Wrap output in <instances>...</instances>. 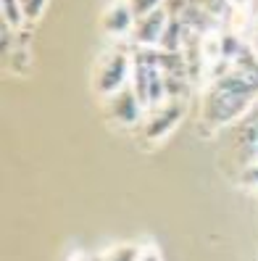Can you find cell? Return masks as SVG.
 Masks as SVG:
<instances>
[{
    "instance_id": "1",
    "label": "cell",
    "mask_w": 258,
    "mask_h": 261,
    "mask_svg": "<svg viewBox=\"0 0 258 261\" xmlns=\"http://www.w3.org/2000/svg\"><path fill=\"white\" fill-rule=\"evenodd\" d=\"M258 100V61L235 64L224 69L208 82L203 90L200 121L208 129H221L235 124L248 114V109Z\"/></svg>"
},
{
    "instance_id": "2",
    "label": "cell",
    "mask_w": 258,
    "mask_h": 261,
    "mask_svg": "<svg viewBox=\"0 0 258 261\" xmlns=\"http://www.w3.org/2000/svg\"><path fill=\"white\" fill-rule=\"evenodd\" d=\"M132 87L137 93L142 109H156L166 98H169V74H166L161 56L150 53L148 48H140V53H134L132 64Z\"/></svg>"
},
{
    "instance_id": "3",
    "label": "cell",
    "mask_w": 258,
    "mask_h": 261,
    "mask_svg": "<svg viewBox=\"0 0 258 261\" xmlns=\"http://www.w3.org/2000/svg\"><path fill=\"white\" fill-rule=\"evenodd\" d=\"M132 64L134 56H129L124 48L105 50L93 69V90L98 98H108L119 93L124 85L132 82Z\"/></svg>"
},
{
    "instance_id": "4",
    "label": "cell",
    "mask_w": 258,
    "mask_h": 261,
    "mask_svg": "<svg viewBox=\"0 0 258 261\" xmlns=\"http://www.w3.org/2000/svg\"><path fill=\"white\" fill-rule=\"evenodd\" d=\"M185 111H187V109H185V103H182L179 98H174V100H163L161 106H156L153 114H150V116L142 121V127H140L142 140L150 143V145L161 143L163 137H169V135L174 132V127L182 121Z\"/></svg>"
},
{
    "instance_id": "5",
    "label": "cell",
    "mask_w": 258,
    "mask_h": 261,
    "mask_svg": "<svg viewBox=\"0 0 258 261\" xmlns=\"http://www.w3.org/2000/svg\"><path fill=\"white\" fill-rule=\"evenodd\" d=\"M103 109H105V119L111 121V124H119V127H134L140 124V116H142V103L134 93L132 82L124 85L119 90V93L103 98Z\"/></svg>"
},
{
    "instance_id": "6",
    "label": "cell",
    "mask_w": 258,
    "mask_h": 261,
    "mask_svg": "<svg viewBox=\"0 0 258 261\" xmlns=\"http://www.w3.org/2000/svg\"><path fill=\"white\" fill-rule=\"evenodd\" d=\"M169 21H171V13L161 6L158 11H153V13H148V16L134 21V29H132L129 40L137 45V48H153V45H161Z\"/></svg>"
},
{
    "instance_id": "7",
    "label": "cell",
    "mask_w": 258,
    "mask_h": 261,
    "mask_svg": "<svg viewBox=\"0 0 258 261\" xmlns=\"http://www.w3.org/2000/svg\"><path fill=\"white\" fill-rule=\"evenodd\" d=\"M134 21H137V19H134V13L129 8V0H113V3L103 11V16H100L103 32L111 35V37H127V35H132Z\"/></svg>"
},
{
    "instance_id": "8",
    "label": "cell",
    "mask_w": 258,
    "mask_h": 261,
    "mask_svg": "<svg viewBox=\"0 0 258 261\" xmlns=\"http://www.w3.org/2000/svg\"><path fill=\"white\" fill-rule=\"evenodd\" d=\"M140 256V248L132 243H121V245H113V248H108L105 253L95 256L93 261H137Z\"/></svg>"
},
{
    "instance_id": "9",
    "label": "cell",
    "mask_w": 258,
    "mask_h": 261,
    "mask_svg": "<svg viewBox=\"0 0 258 261\" xmlns=\"http://www.w3.org/2000/svg\"><path fill=\"white\" fill-rule=\"evenodd\" d=\"M0 19L11 24L13 29H19L26 21L24 11H21V0H0Z\"/></svg>"
},
{
    "instance_id": "10",
    "label": "cell",
    "mask_w": 258,
    "mask_h": 261,
    "mask_svg": "<svg viewBox=\"0 0 258 261\" xmlns=\"http://www.w3.org/2000/svg\"><path fill=\"white\" fill-rule=\"evenodd\" d=\"M163 6V0H129V8L134 13V19H142L148 13H153Z\"/></svg>"
},
{
    "instance_id": "11",
    "label": "cell",
    "mask_w": 258,
    "mask_h": 261,
    "mask_svg": "<svg viewBox=\"0 0 258 261\" xmlns=\"http://www.w3.org/2000/svg\"><path fill=\"white\" fill-rule=\"evenodd\" d=\"M45 6H48V0H21L24 19H26V21H37V19L42 16Z\"/></svg>"
},
{
    "instance_id": "12",
    "label": "cell",
    "mask_w": 258,
    "mask_h": 261,
    "mask_svg": "<svg viewBox=\"0 0 258 261\" xmlns=\"http://www.w3.org/2000/svg\"><path fill=\"white\" fill-rule=\"evenodd\" d=\"M240 182H242V185H248V188H255V190H258V159L242 166V177H240Z\"/></svg>"
},
{
    "instance_id": "13",
    "label": "cell",
    "mask_w": 258,
    "mask_h": 261,
    "mask_svg": "<svg viewBox=\"0 0 258 261\" xmlns=\"http://www.w3.org/2000/svg\"><path fill=\"white\" fill-rule=\"evenodd\" d=\"M137 261H163V253L156 248L153 243H150V245H142V248H140V256H137Z\"/></svg>"
},
{
    "instance_id": "14",
    "label": "cell",
    "mask_w": 258,
    "mask_h": 261,
    "mask_svg": "<svg viewBox=\"0 0 258 261\" xmlns=\"http://www.w3.org/2000/svg\"><path fill=\"white\" fill-rule=\"evenodd\" d=\"M248 53L258 61V19L250 24V32H248Z\"/></svg>"
},
{
    "instance_id": "15",
    "label": "cell",
    "mask_w": 258,
    "mask_h": 261,
    "mask_svg": "<svg viewBox=\"0 0 258 261\" xmlns=\"http://www.w3.org/2000/svg\"><path fill=\"white\" fill-rule=\"evenodd\" d=\"M69 261H93V258H90V256H84L82 251H77V253H71V256H69Z\"/></svg>"
},
{
    "instance_id": "16",
    "label": "cell",
    "mask_w": 258,
    "mask_h": 261,
    "mask_svg": "<svg viewBox=\"0 0 258 261\" xmlns=\"http://www.w3.org/2000/svg\"><path fill=\"white\" fill-rule=\"evenodd\" d=\"M255 6H258V0H255Z\"/></svg>"
}]
</instances>
